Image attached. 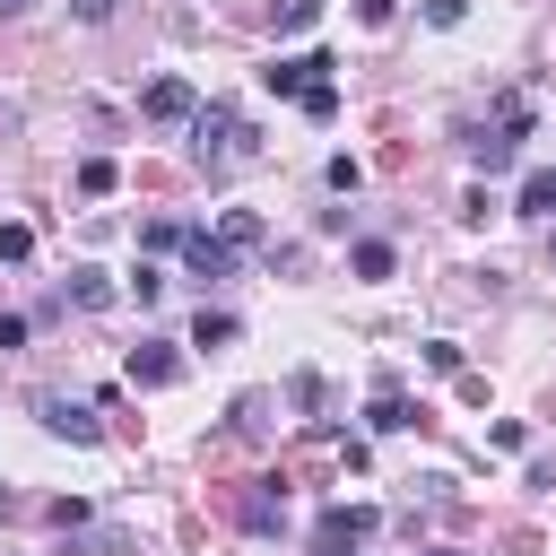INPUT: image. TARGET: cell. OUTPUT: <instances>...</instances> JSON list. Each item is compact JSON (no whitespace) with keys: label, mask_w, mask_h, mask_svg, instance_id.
<instances>
[{"label":"cell","mask_w":556,"mask_h":556,"mask_svg":"<svg viewBox=\"0 0 556 556\" xmlns=\"http://www.w3.org/2000/svg\"><path fill=\"white\" fill-rule=\"evenodd\" d=\"M35 408H43V426H52V434H70V443H96V434H104V426H96V408H78V400H52V391H43Z\"/></svg>","instance_id":"cell-7"},{"label":"cell","mask_w":556,"mask_h":556,"mask_svg":"<svg viewBox=\"0 0 556 556\" xmlns=\"http://www.w3.org/2000/svg\"><path fill=\"white\" fill-rule=\"evenodd\" d=\"M226 339H235V313H200L191 321V348H226Z\"/></svg>","instance_id":"cell-13"},{"label":"cell","mask_w":556,"mask_h":556,"mask_svg":"<svg viewBox=\"0 0 556 556\" xmlns=\"http://www.w3.org/2000/svg\"><path fill=\"white\" fill-rule=\"evenodd\" d=\"M182 261H191V278H208V287L235 269V252H226L217 235H200V226H182Z\"/></svg>","instance_id":"cell-6"},{"label":"cell","mask_w":556,"mask_h":556,"mask_svg":"<svg viewBox=\"0 0 556 556\" xmlns=\"http://www.w3.org/2000/svg\"><path fill=\"white\" fill-rule=\"evenodd\" d=\"M174 374H182V356H174V348H130V382H139V391H165Z\"/></svg>","instance_id":"cell-8"},{"label":"cell","mask_w":556,"mask_h":556,"mask_svg":"<svg viewBox=\"0 0 556 556\" xmlns=\"http://www.w3.org/2000/svg\"><path fill=\"white\" fill-rule=\"evenodd\" d=\"M26 9H35V0H0V17H26Z\"/></svg>","instance_id":"cell-24"},{"label":"cell","mask_w":556,"mask_h":556,"mask_svg":"<svg viewBox=\"0 0 556 556\" xmlns=\"http://www.w3.org/2000/svg\"><path fill=\"white\" fill-rule=\"evenodd\" d=\"M217 243H226V252H243V243H261V217H252V208H226V226H217Z\"/></svg>","instance_id":"cell-12"},{"label":"cell","mask_w":556,"mask_h":556,"mask_svg":"<svg viewBox=\"0 0 556 556\" xmlns=\"http://www.w3.org/2000/svg\"><path fill=\"white\" fill-rule=\"evenodd\" d=\"M70 9H78L87 26H104V17H113V0H70Z\"/></svg>","instance_id":"cell-23"},{"label":"cell","mask_w":556,"mask_h":556,"mask_svg":"<svg viewBox=\"0 0 556 556\" xmlns=\"http://www.w3.org/2000/svg\"><path fill=\"white\" fill-rule=\"evenodd\" d=\"M78 191H87V200L113 191V156H87V165H78Z\"/></svg>","instance_id":"cell-14"},{"label":"cell","mask_w":556,"mask_h":556,"mask_svg":"<svg viewBox=\"0 0 556 556\" xmlns=\"http://www.w3.org/2000/svg\"><path fill=\"white\" fill-rule=\"evenodd\" d=\"M139 113H148L156 130H174V122H191V113H200V96H191V78H156V87L139 96Z\"/></svg>","instance_id":"cell-4"},{"label":"cell","mask_w":556,"mask_h":556,"mask_svg":"<svg viewBox=\"0 0 556 556\" xmlns=\"http://www.w3.org/2000/svg\"><path fill=\"white\" fill-rule=\"evenodd\" d=\"M391 9H400V0H356V17H365V26H391Z\"/></svg>","instance_id":"cell-22"},{"label":"cell","mask_w":556,"mask_h":556,"mask_svg":"<svg viewBox=\"0 0 556 556\" xmlns=\"http://www.w3.org/2000/svg\"><path fill=\"white\" fill-rule=\"evenodd\" d=\"M521 139H530V104L513 96V104H504V122H495L486 139H469V156H478V174H504V165L521 156Z\"/></svg>","instance_id":"cell-2"},{"label":"cell","mask_w":556,"mask_h":556,"mask_svg":"<svg viewBox=\"0 0 556 556\" xmlns=\"http://www.w3.org/2000/svg\"><path fill=\"white\" fill-rule=\"evenodd\" d=\"M365 426H374V434H400V426H417V417H408V400L391 391V374H382V391H374V408H365Z\"/></svg>","instance_id":"cell-9"},{"label":"cell","mask_w":556,"mask_h":556,"mask_svg":"<svg viewBox=\"0 0 556 556\" xmlns=\"http://www.w3.org/2000/svg\"><path fill=\"white\" fill-rule=\"evenodd\" d=\"M26 252H35V235L26 226H0V261H26Z\"/></svg>","instance_id":"cell-19"},{"label":"cell","mask_w":556,"mask_h":556,"mask_svg":"<svg viewBox=\"0 0 556 556\" xmlns=\"http://www.w3.org/2000/svg\"><path fill=\"white\" fill-rule=\"evenodd\" d=\"M460 9L469 0H426V26H460Z\"/></svg>","instance_id":"cell-21"},{"label":"cell","mask_w":556,"mask_h":556,"mask_svg":"<svg viewBox=\"0 0 556 556\" xmlns=\"http://www.w3.org/2000/svg\"><path fill=\"white\" fill-rule=\"evenodd\" d=\"M200 122V165H243L252 156V122L235 113V104H208V113H191Z\"/></svg>","instance_id":"cell-1"},{"label":"cell","mask_w":556,"mask_h":556,"mask_svg":"<svg viewBox=\"0 0 556 556\" xmlns=\"http://www.w3.org/2000/svg\"><path fill=\"white\" fill-rule=\"evenodd\" d=\"M321 17V0H278V26H313Z\"/></svg>","instance_id":"cell-20"},{"label":"cell","mask_w":556,"mask_h":556,"mask_svg":"<svg viewBox=\"0 0 556 556\" xmlns=\"http://www.w3.org/2000/svg\"><path fill=\"white\" fill-rule=\"evenodd\" d=\"M426 556H460V547H426Z\"/></svg>","instance_id":"cell-25"},{"label":"cell","mask_w":556,"mask_h":556,"mask_svg":"<svg viewBox=\"0 0 556 556\" xmlns=\"http://www.w3.org/2000/svg\"><path fill=\"white\" fill-rule=\"evenodd\" d=\"M356 278H391V243H356Z\"/></svg>","instance_id":"cell-15"},{"label":"cell","mask_w":556,"mask_h":556,"mask_svg":"<svg viewBox=\"0 0 556 556\" xmlns=\"http://www.w3.org/2000/svg\"><path fill=\"white\" fill-rule=\"evenodd\" d=\"M130 295H139V304H156V295H165V269H148V261H139V269H130Z\"/></svg>","instance_id":"cell-18"},{"label":"cell","mask_w":556,"mask_h":556,"mask_svg":"<svg viewBox=\"0 0 556 556\" xmlns=\"http://www.w3.org/2000/svg\"><path fill=\"white\" fill-rule=\"evenodd\" d=\"M374 521H382L374 504H330V513H321V556H348V547H356Z\"/></svg>","instance_id":"cell-5"},{"label":"cell","mask_w":556,"mask_h":556,"mask_svg":"<svg viewBox=\"0 0 556 556\" xmlns=\"http://www.w3.org/2000/svg\"><path fill=\"white\" fill-rule=\"evenodd\" d=\"M330 70H339L330 52H295V61H269V70H261V87H269V96H304V87H321Z\"/></svg>","instance_id":"cell-3"},{"label":"cell","mask_w":556,"mask_h":556,"mask_svg":"<svg viewBox=\"0 0 556 556\" xmlns=\"http://www.w3.org/2000/svg\"><path fill=\"white\" fill-rule=\"evenodd\" d=\"M521 217H556V174H547V165L521 174Z\"/></svg>","instance_id":"cell-10"},{"label":"cell","mask_w":556,"mask_h":556,"mask_svg":"<svg viewBox=\"0 0 556 556\" xmlns=\"http://www.w3.org/2000/svg\"><path fill=\"white\" fill-rule=\"evenodd\" d=\"M304 113H313V122H330V113H339V87H330V78H321V87H304Z\"/></svg>","instance_id":"cell-17"},{"label":"cell","mask_w":556,"mask_h":556,"mask_svg":"<svg viewBox=\"0 0 556 556\" xmlns=\"http://www.w3.org/2000/svg\"><path fill=\"white\" fill-rule=\"evenodd\" d=\"M278 513H287V495H252V504H243V521H252V530H278Z\"/></svg>","instance_id":"cell-16"},{"label":"cell","mask_w":556,"mask_h":556,"mask_svg":"<svg viewBox=\"0 0 556 556\" xmlns=\"http://www.w3.org/2000/svg\"><path fill=\"white\" fill-rule=\"evenodd\" d=\"M70 304L104 313V304H113V278H104V269H70Z\"/></svg>","instance_id":"cell-11"}]
</instances>
